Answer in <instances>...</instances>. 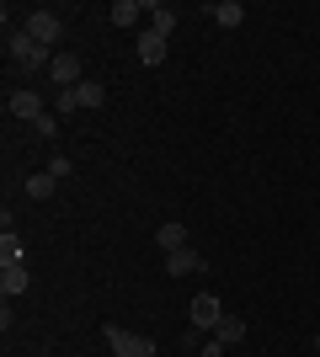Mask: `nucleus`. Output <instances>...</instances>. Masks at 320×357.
Listing matches in <instances>:
<instances>
[{
  "label": "nucleus",
  "instance_id": "nucleus-15",
  "mask_svg": "<svg viewBox=\"0 0 320 357\" xmlns=\"http://www.w3.org/2000/svg\"><path fill=\"white\" fill-rule=\"evenodd\" d=\"M22 187H27V197H38V203H43V197H54V187H59V181L48 176V171H38V176H27Z\"/></svg>",
  "mask_w": 320,
  "mask_h": 357
},
{
  "label": "nucleus",
  "instance_id": "nucleus-16",
  "mask_svg": "<svg viewBox=\"0 0 320 357\" xmlns=\"http://www.w3.org/2000/svg\"><path fill=\"white\" fill-rule=\"evenodd\" d=\"M171 27H176V11H171V6H150V32L171 38Z\"/></svg>",
  "mask_w": 320,
  "mask_h": 357
},
{
  "label": "nucleus",
  "instance_id": "nucleus-1",
  "mask_svg": "<svg viewBox=\"0 0 320 357\" xmlns=\"http://www.w3.org/2000/svg\"><path fill=\"white\" fill-rule=\"evenodd\" d=\"M6 54H11L16 70H27V75H32V70H48V64H54V48L32 43L22 27H6Z\"/></svg>",
  "mask_w": 320,
  "mask_h": 357
},
{
  "label": "nucleus",
  "instance_id": "nucleus-3",
  "mask_svg": "<svg viewBox=\"0 0 320 357\" xmlns=\"http://www.w3.org/2000/svg\"><path fill=\"white\" fill-rule=\"evenodd\" d=\"M107 347H112V357H155V342H150V336L123 331V326H107Z\"/></svg>",
  "mask_w": 320,
  "mask_h": 357
},
{
  "label": "nucleus",
  "instance_id": "nucleus-12",
  "mask_svg": "<svg viewBox=\"0 0 320 357\" xmlns=\"http://www.w3.org/2000/svg\"><path fill=\"white\" fill-rule=\"evenodd\" d=\"M213 342H224V347H241V342H245V320H241V314H224V320L213 326Z\"/></svg>",
  "mask_w": 320,
  "mask_h": 357
},
{
  "label": "nucleus",
  "instance_id": "nucleus-11",
  "mask_svg": "<svg viewBox=\"0 0 320 357\" xmlns=\"http://www.w3.org/2000/svg\"><path fill=\"white\" fill-rule=\"evenodd\" d=\"M139 16H150V6H139V0H118V6L107 11V22H112V27H139Z\"/></svg>",
  "mask_w": 320,
  "mask_h": 357
},
{
  "label": "nucleus",
  "instance_id": "nucleus-6",
  "mask_svg": "<svg viewBox=\"0 0 320 357\" xmlns=\"http://www.w3.org/2000/svg\"><path fill=\"white\" fill-rule=\"evenodd\" d=\"M48 75H54V86H59V91H75L80 80H86V75H80V54H54Z\"/></svg>",
  "mask_w": 320,
  "mask_h": 357
},
{
  "label": "nucleus",
  "instance_id": "nucleus-4",
  "mask_svg": "<svg viewBox=\"0 0 320 357\" xmlns=\"http://www.w3.org/2000/svg\"><path fill=\"white\" fill-rule=\"evenodd\" d=\"M22 32H27L32 43H43V48H54L64 38V22L54 11H27V22H22Z\"/></svg>",
  "mask_w": 320,
  "mask_h": 357
},
{
  "label": "nucleus",
  "instance_id": "nucleus-2",
  "mask_svg": "<svg viewBox=\"0 0 320 357\" xmlns=\"http://www.w3.org/2000/svg\"><path fill=\"white\" fill-rule=\"evenodd\" d=\"M107 91L102 80H80L75 91H54V112H75V107H102Z\"/></svg>",
  "mask_w": 320,
  "mask_h": 357
},
{
  "label": "nucleus",
  "instance_id": "nucleus-8",
  "mask_svg": "<svg viewBox=\"0 0 320 357\" xmlns=\"http://www.w3.org/2000/svg\"><path fill=\"white\" fill-rule=\"evenodd\" d=\"M166 272H171V278H192V272H203V256L192 251V245H182V251H166Z\"/></svg>",
  "mask_w": 320,
  "mask_h": 357
},
{
  "label": "nucleus",
  "instance_id": "nucleus-22",
  "mask_svg": "<svg viewBox=\"0 0 320 357\" xmlns=\"http://www.w3.org/2000/svg\"><path fill=\"white\" fill-rule=\"evenodd\" d=\"M315 357H320V331H315Z\"/></svg>",
  "mask_w": 320,
  "mask_h": 357
},
{
  "label": "nucleus",
  "instance_id": "nucleus-7",
  "mask_svg": "<svg viewBox=\"0 0 320 357\" xmlns=\"http://www.w3.org/2000/svg\"><path fill=\"white\" fill-rule=\"evenodd\" d=\"M187 314H192V326H198V331H208V336H213V326L224 320V304H219V298H213V294H198V298H192V310H187Z\"/></svg>",
  "mask_w": 320,
  "mask_h": 357
},
{
  "label": "nucleus",
  "instance_id": "nucleus-5",
  "mask_svg": "<svg viewBox=\"0 0 320 357\" xmlns=\"http://www.w3.org/2000/svg\"><path fill=\"white\" fill-rule=\"evenodd\" d=\"M6 107H11V118H22V123H38V118L48 112V107H43V96H38V91H27V86H22V91H11V96H6Z\"/></svg>",
  "mask_w": 320,
  "mask_h": 357
},
{
  "label": "nucleus",
  "instance_id": "nucleus-19",
  "mask_svg": "<svg viewBox=\"0 0 320 357\" xmlns=\"http://www.w3.org/2000/svg\"><path fill=\"white\" fill-rule=\"evenodd\" d=\"M32 128H38V139H59V118H54V112H43Z\"/></svg>",
  "mask_w": 320,
  "mask_h": 357
},
{
  "label": "nucleus",
  "instance_id": "nucleus-9",
  "mask_svg": "<svg viewBox=\"0 0 320 357\" xmlns=\"http://www.w3.org/2000/svg\"><path fill=\"white\" fill-rule=\"evenodd\" d=\"M139 64H166V38L160 32H150V27H139Z\"/></svg>",
  "mask_w": 320,
  "mask_h": 357
},
{
  "label": "nucleus",
  "instance_id": "nucleus-10",
  "mask_svg": "<svg viewBox=\"0 0 320 357\" xmlns=\"http://www.w3.org/2000/svg\"><path fill=\"white\" fill-rule=\"evenodd\" d=\"M27 267H22V261H16V267H0V294H6V304H11V298H22L27 294Z\"/></svg>",
  "mask_w": 320,
  "mask_h": 357
},
{
  "label": "nucleus",
  "instance_id": "nucleus-17",
  "mask_svg": "<svg viewBox=\"0 0 320 357\" xmlns=\"http://www.w3.org/2000/svg\"><path fill=\"white\" fill-rule=\"evenodd\" d=\"M22 261V240H16V229H6L0 235V267H16Z\"/></svg>",
  "mask_w": 320,
  "mask_h": 357
},
{
  "label": "nucleus",
  "instance_id": "nucleus-20",
  "mask_svg": "<svg viewBox=\"0 0 320 357\" xmlns=\"http://www.w3.org/2000/svg\"><path fill=\"white\" fill-rule=\"evenodd\" d=\"M203 336H208V331H198V326H187V331H182V347H203Z\"/></svg>",
  "mask_w": 320,
  "mask_h": 357
},
{
  "label": "nucleus",
  "instance_id": "nucleus-14",
  "mask_svg": "<svg viewBox=\"0 0 320 357\" xmlns=\"http://www.w3.org/2000/svg\"><path fill=\"white\" fill-rule=\"evenodd\" d=\"M213 22H219V27H241L245 6H241V0H219V6H213Z\"/></svg>",
  "mask_w": 320,
  "mask_h": 357
},
{
  "label": "nucleus",
  "instance_id": "nucleus-13",
  "mask_svg": "<svg viewBox=\"0 0 320 357\" xmlns=\"http://www.w3.org/2000/svg\"><path fill=\"white\" fill-rule=\"evenodd\" d=\"M155 245H160V251H182V245H187V229H182L176 219L160 224V229H155Z\"/></svg>",
  "mask_w": 320,
  "mask_h": 357
},
{
  "label": "nucleus",
  "instance_id": "nucleus-21",
  "mask_svg": "<svg viewBox=\"0 0 320 357\" xmlns=\"http://www.w3.org/2000/svg\"><path fill=\"white\" fill-rule=\"evenodd\" d=\"M203 357H224V342H203Z\"/></svg>",
  "mask_w": 320,
  "mask_h": 357
},
{
  "label": "nucleus",
  "instance_id": "nucleus-18",
  "mask_svg": "<svg viewBox=\"0 0 320 357\" xmlns=\"http://www.w3.org/2000/svg\"><path fill=\"white\" fill-rule=\"evenodd\" d=\"M70 171H75V160H70V155H54V160H48V176H54V181H64Z\"/></svg>",
  "mask_w": 320,
  "mask_h": 357
}]
</instances>
